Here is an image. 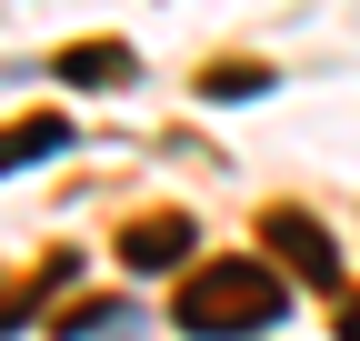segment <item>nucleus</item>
Wrapping results in <instances>:
<instances>
[{
  "label": "nucleus",
  "mask_w": 360,
  "mask_h": 341,
  "mask_svg": "<svg viewBox=\"0 0 360 341\" xmlns=\"http://www.w3.org/2000/svg\"><path fill=\"white\" fill-rule=\"evenodd\" d=\"M270 321H281V271L270 261H200L191 281H180V331L191 341H260Z\"/></svg>",
  "instance_id": "nucleus-1"
},
{
  "label": "nucleus",
  "mask_w": 360,
  "mask_h": 341,
  "mask_svg": "<svg viewBox=\"0 0 360 341\" xmlns=\"http://www.w3.org/2000/svg\"><path fill=\"white\" fill-rule=\"evenodd\" d=\"M270 251L290 261V281H340V251H330V231L310 211H270Z\"/></svg>",
  "instance_id": "nucleus-2"
},
{
  "label": "nucleus",
  "mask_w": 360,
  "mask_h": 341,
  "mask_svg": "<svg viewBox=\"0 0 360 341\" xmlns=\"http://www.w3.org/2000/svg\"><path fill=\"white\" fill-rule=\"evenodd\" d=\"M191 241H200V231L180 221V211H141V221L120 231V261H130V271H170V261H180Z\"/></svg>",
  "instance_id": "nucleus-3"
},
{
  "label": "nucleus",
  "mask_w": 360,
  "mask_h": 341,
  "mask_svg": "<svg viewBox=\"0 0 360 341\" xmlns=\"http://www.w3.org/2000/svg\"><path fill=\"white\" fill-rule=\"evenodd\" d=\"M130 70H141V61H130V40H80V51L51 61L60 91H110V80H130Z\"/></svg>",
  "instance_id": "nucleus-4"
},
{
  "label": "nucleus",
  "mask_w": 360,
  "mask_h": 341,
  "mask_svg": "<svg viewBox=\"0 0 360 341\" xmlns=\"http://www.w3.org/2000/svg\"><path fill=\"white\" fill-rule=\"evenodd\" d=\"M60 141H70V120H60V111H20L11 131H0V170H30V161H51Z\"/></svg>",
  "instance_id": "nucleus-5"
},
{
  "label": "nucleus",
  "mask_w": 360,
  "mask_h": 341,
  "mask_svg": "<svg viewBox=\"0 0 360 341\" xmlns=\"http://www.w3.org/2000/svg\"><path fill=\"white\" fill-rule=\"evenodd\" d=\"M70 271H80L70 251H51V261H40L30 281H0V331H11L20 311H40V302H51V291H70Z\"/></svg>",
  "instance_id": "nucleus-6"
},
{
  "label": "nucleus",
  "mask_w": 360,
  "mask_h": 341,
  "mask_svg": "<svg viewBox=\"0 0 360 341\" xmlns=\"http://www.w3.org/2000/svg\"><path fill=\"white\" fill-rule=\"evenodd\" d=\"M200 91H210V101H250V91H270V70H250V61H220Z\"/></svg>",
  "instance_id": "nucleus-7"
},
{
  "label": "nucleus",
  "mask_w": 360,
  "mask_h": 341,
  "mask_svg": "<svg viewBox=\"0 0 360 341\" xmlns=\"http://www.w3.org/2000/svg\"><path fill=\"white\" fill-rule=\"evenodd\" d=\"M110 321H120V331H130V311H110V302H80V311H70V321H60V341H90V331H110Z\"/></svg>",
  "instance_id": "nucleus-8"
},
{
  "label": "nucleus",
  "mask_w": 360,
  "mask_h": 341,
  "mask_svg": "<svg viewBox=\"0 0 360 341\" xmlns=\"http://www.w3.org/2000/svg\"><path fill=\"white\" fill-rule=\"evenodd\" d=\"M340 341H360V302H340Z\"/></svg>",
  "instance_id": "nucleus-9"
}]
</instances>
